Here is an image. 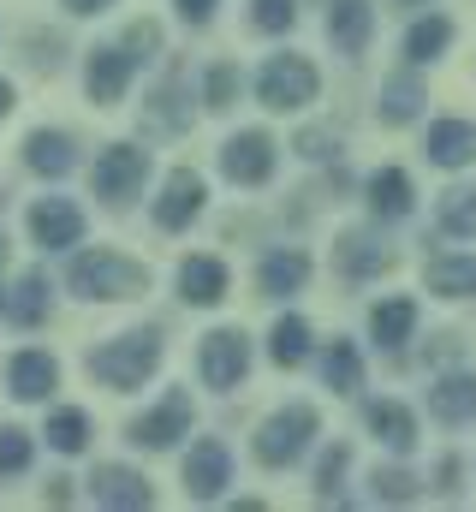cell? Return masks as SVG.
Listing matches in <instances>:
<instances>
[{
	"label": "cell",
	"mask_w": 476,
	"mask_h": 512,
	"mask_svg": "<svg viewBox=\"0 0 476 512\" xmlns=\"http://www.w3.org/2000/svg\"><path fill=\"white\" fill-rule=\"evenodd\" d=\"M90 370H96V382L114 387V393H137V387L161 370V334H155V328L119 334V340H108V346L90 352Z\"/></svg>",
	"instance_id": "cell-1"
},
{
	"label": "cell",
	"mask_w": 476,
	"mask_h": 512,
	"mask_svg": "<svg viewBox=\"0 0 476 512\" xmlns=\"http://www.w3.org/2000/svg\"><path fill=\"white\" fill-rule=\"evenodd\" d=\"M0 316H6V298H0Z\"/></svg>",
	"instance_id": "cell-47"
},
{
	"label": "cell",
	"mask_w": 476,
	"mask_h": 512,
	"mask_svg": "<svg viewBox=\"0 0 476 512\" xmlns=\"http://www.w3.org/2000/svg\"><path fill=\"white\" fill-rule=\"evenodd\" d=\"M429 411H435L447 429L471 423L476 417V370H465V376H441V382L429 387Z\"/></svg>",
	"instance_id": "cell-22"
},
{
	"label": "cell",
	"mask_w": 476,
	"mask_h": 512,
	"mask_svg": "<svg viewBox=\"0 0 476 512\" xmlns=\"http://www.w3.org/2000/svg\"><path fill=\"white\" fill-rule=\"evenodd\" d=\"M250 24L268 30V36H286L298 24V6L292 0H250Z\"/></svg>",
	"instance_id": "cell-36"
},
{
	"label": "cell",
	"mask_w": 476,
	"mask_h": 512,
	"mask_svg": "<svg viewBox=\"0 0 476 512\" xmlns=\"http://www.w3.org/2000/svg\"><path fill=\"white\" fill-rule=\"evenodd\" d=\"M369 435H375L381 447H393V453H411V447H417V417H411V405H399V399H369Z\"/></svg>",
	"instance_id": "cell-19"
},
{
	"label": "cell",
	"mask_w": 476,
	"mask_h": 512,
	"mask_svg": "<svg viewBox=\"0 0 476 512\" xmlns=\"http://www.w3.org/2000/svg\"><path fill=\"white\" fill-rule=\"evenodd\" d=\"M459 477H465V465H459V459H453V453H447V459H441V489H447V495H453V489H459Z\"/></svg>",
	"instance_id": "cell-42"
},
{
	"label": "cell",
	"mask_w": 476,
	"mask_h": 512,
	"mask_svg": "<svg viewBox=\"0 0 476 512\" xmlns=\"http://www.w3.org/2000/svg\"><path fill=\"white\" fill-rule=\"evenodd\" d=\"M6 387H12V399H48L54 387H60V364L48 358V352H12V364H6Z\"/></svg>",
	"instance_id": "cell-14"
},
{
	"label": "cell",
	"mask_w": 476,
	"mask_h": 512,
	"mask_svg": "<svg viewBox=\"0 0 476 512\" xmlns=\"http://www.w3.org/2000/svg\"><path fill=\"white\" fill-rule=\"evenodd\" d=\"M316 435H322L316 405H280V411L256 429V459H262L268 471H280V465H292V459H298Z\"/></svg>",
	"instance_id": "cell-4"
},
{
	"label": "cell",
	"mask_w": 476,
	"mask_h": 512,
	"mask_svg": "<svg viewBox=\"0 0 476 512\" xmlns=\"http://www.w3.org/2000/svg\"><path fill=\"white\" fill-rule=\"evenodd\" d=\"M423 280H429V292L435 298H476V256H435L429 268H423Z\"/></svg>",
	"instance_id": "cell-25"
},
{
	"label": "cell",
	"mask_w": 476,
	"mask_h": 512,
	"mask_svg": "<svg viewBox=\"0 0 476 512\" xmlns=\"http://www.w3.org/2000/svg\"><path fill=\"white\" fill-rule=\"evenodd\" d=\"M328 30H334V48H340V54H363L369 36H375V12H369V0H334Z\"/></svg>",
	"instance_id": "cell-23"
},
{
	"label": "cell",
	"mask_w": 476,
	"mask_h": 512,
	"mask_svg": "<svg viewBox=\"0 0 476 512\" xmlns=\"http://www.w3.org/2000/svg\"><path fill=\"white\" fill-rule=\"evenodd\" d=\"M227 286H233V274H227L221 256H185V268H179V298L185 304H221Z\"/></svg>",
	"instance_id": "cell-15"
},
{
	"label": "cell",
	"mask_w": 476,
	"mask_h": 512,
	"mask_svg": "<svg viewBox=\"0 0 476 512\" xmlns=\"http://www.w3.org/2000/svg\"><path fill=\"white\" fill-rule=\"evenodd\" d=\"M131 72H137V60L125 54V48H90V66H84V84H90V102L96 108H114L119 96H125V84H131Z\"/></svg>",
	"instance_id": "cell-12"
},
{
	"label": "cell",
	"mask_w": 476,
	"mask_h": 512,
	"mask_svg": "<svg viewBox=\"0 0 476 512\" xmlns=\"http://www.w3.org/2000/svg\"><path fill=\"white\" fill-rule=\"evenodd\" d=\"M447 42H453V18H417L411 30H405V60L411 66H429V60H441L447 54Z\"/></svg>",
	"instance_id": "cell-26"
},
{
	"label": "cell",
	"mask_w": 476,
	"mask_h": 512,
	"mask_svg": "<svg viewBox=\"0 0 476 512\" xmlns=\"http://www.w3.org/2000/svg\"><path fill=\"white\" fill-rule=\"evenodd\" d=\"M369 489H375V501H387V507H405V501L417 495L411 471H399V465H381V471L369 477Z\"/></svg>",
	"instance_id": "cell-35"
},
{
	"label": "cell",
	"mask_w": 476,
	"mask_h": 512,
	"mask_svg": "<svg viewBox=\"0 0 476 512\" xmlns=\"http://www.w3.org/2000/svg\"><path fill=\"white\" fill-rule=\"evenodd\" d=\"M0 262H6V239H0Z\"/></svg>",
	"instance_id": "cell-46"
},
{
	"label": "cell",
	"mask_w": 476,
	"mask_h": 512,
	"mask_svg": "<svg viewBox=\"0 0 476 512\" xmlns=\"http://www.w3.org/2000/svg\"><path fill=\"white\" fill-rule=\"evenodd\" d=\"M227 483H233V453H227V441H197L191 459H185V489H191V501H221Z\"/></svg>",
	"instance_id": "cell-11"
},
{
	"label": "cell",
	"mask_w": 476,
	"mask_h": 512,
	"mask_svg": "<svg viewBox=\"0 0 476 512\" xmlns=\"http://www.w3.org/2000/svg\"><path fill=\"white\" fill-rule=\"evenodd\" d=\"M363 197H369V209H375L381 221H399V215H411V209H417V185H411V173H405V167H381V173L363 185Z\"/></svg>",
	"instance_id": "cell-18"
},
{
	"label": "cell",
	"mask_w": 476,
	"mask_h": 512,
	"mask_svg": "<svg viewBox=\"0 0 476 512\" xmlns=\"http://www.w3.org/2000/svg\"><path fill=\"white\" fill-rule=\"evenodd\" d=\"M298 155H304V161H328V155H334V137H328V131H304V137H298Z\"/></svg>",
	"instance_id": "cell-40"
},
{
	"label": "cell",
	"mask_w": 476,
	"mask_h": 512,
	"mask_svg": "<svg viewBox=\"0 0 476 512\" xmlns=\"http://www.w3.org/2000/svg\"><path fill=\"white\" fill-rule=\"evenodd\" d=\"M6 316H12L18 328H36V322L48 316V280H42V274H24L18 292L6 298Z\"/></svg>",
	"instance_id": "cell-32"
},
{
	"label": "cell",
	"mask_w": 476,
	"mask_h": 512,
	"mask_svg": "<svg viewBox=\"0 0 476 512\" xmlns=\"http://www.w3.org/2000/svg\"><path fill=\"white\" fill-rule=\"evenodd\" d=\"M423 102H429V90H423V78H411V66L381 84V120L387 126H411L423 114Z\"/></svg>",
	"instance_id": "cell-24"
},
{
	"label": "cell",
	"mask_w": 476,
	"mask_h": 512,
	"mask_svg": "<svg viewBox=\"0 0 476 512\" xmlns=\"http://www.w3.org/2000/svg\"><path fill=\"white\" fill-rule=\"evenodd\" d=\"M102 6H114V0H66V12H78V18H96Z\"/></svg>",
	"instance_id": "cell-43"
},
{
	"label": "cell",
	"mask_w": 476,
	"mask_h": 512,
	"mask_svg": "<svg viewBox=\"0 0 476 512\" xmlns=\"http://www.w3.org/2000/svg\"><path fill=\"white\" fill-rule=\"evenodd\" d=\"M30 239H36L42 251H72V245L84 239V209L66 203V197H42V203H30Z\"/></svg>",
	"instance_id": "cell-10"
},
{
	"label": "cell",
	"mask_w": 476,
	"mask_h": 512,
	"mask_svg": "<svg viewBox=\"0 0 476 512\" xmlns=\"http://www.w3.org/2000/svg\"><path fill=\"white\" fill-rule=\"evenodd\" d=\"M197 370H203V382L215 387V393H233V387L250 376V340H244L238 328H215V334H203Z\"/></svg>",
	"instance_id": "cell-6"
},
{
	"label": "cell",
	"mask_w": 476,
	"mask_h": 512,
	"mask_svg": "<svg viewBox=\"0 0 476 512\" xmlns=\"http://www.w3.org/2000/svg\"><path fill=\"white\" fill-rule=\"evenodd\" d=\"M191 417H197V405H191V393L185 387H173L155 411H143L137 423H131V441L143 447V453H167L173 441H185V429H191Z\"/></svg>",
	"instance_id": "cell-7"
},
{
	"label": "cell",
	"mask_w": 476,
	"mask_h": 512,
	"mask_svg": "<svg viewBox=\"0 0 476 512\" xmlns=\"http://www.w3.org/2000/svg\"><path fill=\"white\" fill-rule=\"evenodd\" d=\"M268 358H274L280 370L304 364V358H310V322H304V316H280L274 334H268Z\"/></svg>",
	"instance_id": "cell-28"
},
{
	"label": "cell",
	"mask_w": 476,
	"mask_h": 512,
	"mask_svg": "<svg viewBox=\"0 0 476 512\" xmlns=\"http://www.w3.org/2000/svg\"><path fill=\"white\" fill-rule=\"evenodd\" d=\"M6 114H12V84L0 78V120H6Z\"/></svg>",
	"instance_id": "cell-44"
},
{
	"label": "cell",
	"mask_w": 476,
	"mask_h": 512,
	"mask_svg": "<svg viewBox=\"0 0 476 512\" xmlns=\"http://www.w3.org/2000/svg\"><path fill=\"white\" fill-rule=\"evenodd\" d=\"M405 6H429V0H405Z\"/></svg>",
	"instance_id": "cell-45"
},
{
	"label": "cell",
	"mask_w": 476,
	"mask_h": 512,
	"mask_svg": "<svg viewBox=\"0 0 476 512\" xmlns=\"http://www.w3.org/2000/svg\"><path fill=\"white\" fill-rule=\"evenodd\" d=\"M393 262L387 251V239H375V233H340V245H334V268L346 274V280H369V274H381Z\"/></svg>",
	"instance_id": "cell-16"
},
{
	"label": "cell",
	"mask_w": 476,
	"mask_h": 512,
	"mask_svg": "<svg viewBox=\"0 0 476 512\" xmlns=\"http://www.w3.org/2000/svg\"><path fill=\"white\" fill-rule=\"evenodd\" d=\"M155 42H161V36H155V24H131V36H125L119 48H125L131 60H149V54H155Z\"/></svg>",
	"instance_id": "cell-39"
},
{
	"label": "cell",
	"mask_w": 476,
	"mask_h": 512,
	"mask_svg": "<svg viewBox=\"0 0 476 512\" xmlns=\"http://www.w3.org/2000/svg\"><path fill=\"white\" fill-rule=\"evenodd\" d=\"M197 215H203V179L191 167H173L167 185H161V197H155V227L161 233H185Z\"/></svg>",
	"instance_id": "cell-9"
},
{
	"label": "cell",
	"mask_w": 476,
	"mask_h": 512,
	"mask_svg": "<svg viewBox=\"0 0 476 512\" xmlns=\"http://www.w3.org/2000/svg\"><path fill=\"white\" fill-rule=\"evenodd\" d=\"M304 280H310V256L304 251H268L256 262V286L268 298H292V292H304Z\"/></svg>",
	"instance_id": "cell-20"
},
{
	"label": "cell",
	"mask_w": 476,
	"mask_h": 512,
	"mask_svg": "<svg viewBox=\"0 0 476 512\" xmlns=\"http://www.w3.org/2000/svg\"><path fill=\"white\" fill-rule=\"evenodd\" d=\"M441 227H447V233H459V239H476V185L453 191V197L441 203Z\"/></svg>",
	"instance_id": "cell-34"
},
{
	"label": "cell",
	"mask_w": 476,
	"mask_h": 512,
	"mask_svg": "<svg viewBox=\"0 0 476 512\" xmlns=\"http://www.w3.org/2000/svg\"><path fill=\"white\" fill-rule=\"evenodd\" d=\"M346 465H352V447H328V453H322V471H316V495H340Z\"/></svg>",
	"instance_id": "cell-38"
},
{
	"label": "cell",
	"mask_w": 476,
	"mask_h": 512,
	"mask_svg": "<svg viewBox=\"0 0 476 512\" xmlns=\"http://www.w3.org/2000/svg\"><path fill=\"white\" fill-rule=\"evenodd\" d=\"M316 90H322V78H316V66H310L304 54H274V60L256 72V96H262V108H274V114L310 108Z\"/></svg>",
	"instance_id": "cell-3"
},
{
	"label": "cell",
	"mask_w": 476,
	"mask_h": 512,
	"mask_svg": "<svg viewBox=\"0 0 476 512\" xmlns=\"http://www.w3.org/2000/svg\"><path fill=\"white\" fill-rule=\"evenodd\" d=\"M215 6H221V0H179V18H185V24H209Z\"/></svg>",
	"instance_id": "cell-41"
},
{
	"label": "cell",
	"mask_w": 476,
	"mask_h": 512,
	"mask_svg": "<svg viewBox=\"0 0 476 512\" xmlns=\"http://www.w3.org/2000/svg\"><path fill=\"white\" fill-rule=\"evenodd\" d=\"M30 453H36V441H30L24 429H0V477L30 471Z\"/></svg>",
	"instance_id": "cell-37"
},
{
	"label": "cell",
	"mask_w": 476,
	"mask_h": 512,
	"mask_svg": "<svg viewBox=\"0 0 476 512\" xmlns=\"http://www.w3.org/2000/svg\"><path fill=\"white\" fill-rule=\"evenodd\" d=\"M48 447L54 453H84L90 447V411H78V405H60L54 417H48Z\"/></svg>",
	"instance_id": "cell-29"
},
{
	"label": "cell",
	"mask_w": 476,
	"mask_h": 512,
	"mask_svg": "<svg viewBox=\"0 0 476 512\" xmlns=\"http://www.w3.org/2000/svg\"><path fill=\"white\" fill-rule=\"evenodd\" d=\"M274 137L268 131H238L227 137V149H221V173L233 179V185H268L274 179Z\"/></svg>",
	"instance_id": "cell-8"
},
{
	"label": "cell",
	"mask_w": 476,
	"mask_h": 512,
	"mask_svg": "<svg viewBox=\"0 0 476 512\" xmlns=\"http://www.w3.org/2000/svg\"><path fill=\"white\" fill-rule=\"evenodd\" d=\"M143 280H149V274H143L131 256H119V251H78L72 256V268H66V286H72L78 298H96V304L137 298Z\"/></svg>",
	"instance_id": "cell-2"
},
{
	"label": "cell",
	"mask_w": 476,
	"mask_h": 512,
	"mask_svg": "<svg viewBox=\"0 0 476 512\" xmlns=\"http://www.w3.org/2000/svg\"><path fill=\"white\" fill-rule=\"evenodd\" d=\"M24 167L42 173V179H66L78 167V149H72L66 131H30L24 137Z\"/></svg>",
	"instance_id": "cell-17"
},
{
	"label": "cell",
	"mask_w": 476,
	"mask_h": 512,
	"mask_svg": "<svg viewBox=\"0 0 476 512\" xmlns=\"http://www.w3.org/2000/svg\"><path fill=\"white\" fill-rule=\"evenodd\" d=\"M238 66L233 60H221V66H209L203 72V108H215V114H227V108H238Z\"/></svg>",
	"instance_id": "cell-33"
},
{
	"label": "cell",
	"mask_w": 476,
	"mask_h": 512,
	"mask_svg": "<svg viewBox=\"0 0 476 512\" xmlns=\"http://www.w3.org/2000/svg\"><path fill=\"white\" fill-rule=\"evenodd\" d=\"M149 126H155V131H185V126H191V108H185L179 78L155 84V96H149Z\"/></svg>",
	"instance_id": "cell-31"
},
{
	"label": "cell",
	"mask_w": 476,
	"mask_h": 512,
	"mask_svg": "<svg viewBox=\"0 0 476 512\" xmlns=\"http://www.w3.org/2000/svg\"><path fill=\"white\" fill-rule=\"evenodd\" d=\"M369 328H375L381 346H399V340H411V328H417V304H411V298H387V304H375Z\"/></svg>",
	"instance_id": "cell-30"
},
{
	"label": "cell",
	"mask_w": 476,
	"mask_h": 512,
	"mask_svg": "<svg viewBox=\"0 0 476 512\" xmlns=\"http://www.w3.org/2000/svg\"><path fill=\"white\" fill-rule=\"evenodd\" d=\"M90 495L102 501V507H155V489H149V477L143 471H131V465H102L96 477H90Z\"/></svg>",
	"instance_id": "cell-13"
},
{
	"label": "cell",
	"mask_w": 476,
	"mask_h": 512,
	"mask_svg": "<svg viewBox=\"0 0 476 512\" xmlns=\"http://www.w3.org/2000/svg\"><path fill=\"white\" fill-rule=\"evenodd\" d=\"M429 161L435 167H471L476 161V126L471 120H435L429 126Z\"/></svg>",
	"instance_id": "cell-21"
},
{
	"label": "cell",
	"mask_w": 476,
	"mask_h": 512,
	"mask_svg": "<svg viewBox=\"0 0 476 512\" xmlns=\"http://www.w3.org/2000/svg\"><path fill=\"white\" fill-rule=\"evenodd\" d=\"M143 179H149V149H137V143H108V149L96 155V197H102V203H131V197L143 191Z\"/></svg>",
	"instance_id": "cell-5"
},
{
	"label": "cell",
	"mask_w": 476,
	"mask_h": 512,
	"mask_svg": "<svg viewBox=\"0 0 476 512\" xmlns=\"http://www.w3.org/2000/svg\"><path fill=\"white\" fill-rule=\"evenodd\" d=\"M316 364H322V382L334 387V393H352V387H363V358H357L352 340H328Z\"/></svg>",
	"instance_id": "cell-27"
}]
</instances>
